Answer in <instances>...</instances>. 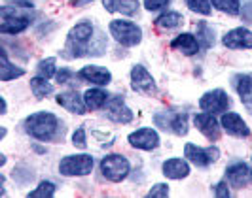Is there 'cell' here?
Masks as SVG:
<instances>
[{"label": "cell", "mask_w": 252, "mask_h": 198, "mask_svg": "<svg viewBox=\"0 0 252 198\" xmlns=\"http://www.w3.org/2000/svg\"><path fill=\"white\" fill-rule=\"evenodd\" d=\"M169 195V185H165V183H158L156 187H152V191L148 193V197H167Z\"/></svg>", "instance_id": "cell-33"}, {"label": "cell", "mask_w": 252, "mask_h": 198, "mask_svg": "<svg viewBox=\"0 0 252 198\" xmlns=\"http://www.w3.org/2000/svg\"><path fill=\"white\" fill-rule=\"evenodd\" d=\"M93 168L91 155H68L59 162V172L63 175H88Z\"/></svg>", "instance_id": "cell-6"}, {"label": "cell", "mask_w": 252, "mask_h": 198, "mask_svg": "<svg viewBox=\"0 0 252 198\" xmlns=\"http://www.w3.org/2000/svg\"><path fill=\"white\" fill-rule=\"evenodd\" d=\"M108 30H110V34H112L114 40L118 44L127 46V48L137 46L140 40H142V30L135 23H131V21L114 19V21H110V25H108Z\"/></svg>", "instance_id": "cell-3"}, {"label": "cell", "mask_w": 252, "mask_h": 198, "mask_svg": "<svg viewBox=\"0 0 252 198\" xmlns=\"http://www.w3.org/2000/svg\"><path fill=\"white\" fill-rule=\"evenodd\" d=\"M167 4H169V0H144V8H146L148 12H156V10L163 8Z\"/></svg>", "instance_id": "cell-34"}, {"label": "cell", "mask_w": 252, "mask_h": 198, "mask_svg": "<svg viewBox=\"0 0 252 198\" xmlns=\"http://www.w3.org/2000/svg\"><path fill=\"white\" fill-rule=\"evenodd\" d=\"M182 21H184V17L177 12H169V13H163L161 17H158V21H156V25L159 26V28H167V30H171V28H177L178 25H182Z\"/></svg>", "instance_id": "cell-27"}, {"label": "cell", "mask_w": 252, "mask_h": 198, "mask_svg": "<svg viewBox=\"0 0 252 198\" xmlns=\"http://www.w3.org/2000/svg\"><path fill=\"white\" fill-rule=\"evenodd\" d=\"M229 106V99L227 95L222 91V89H215V91H209L205 93L199 100V108L203 112H209V113H222L227 110Z\"/></svg>", "instance_id": "cell-9"}, {"label": "cell", "mask_w": 252, "mask_h": 198, "mask_svg": "<svg viewBox=\"0 0 252 198\" xmlns=\"http://www.w3.org/2000/svg\"><path fill=\"white\" fill-rule=\"evenodd\" d=\"M211 2H213V6H215L216 10L229 13V15H237L241 10L239 0H211Z\"/></svg>", "instance_id": "cell-28"}, {"label": "cell", "mask_w": 252, "mask_h": 198, "mask_svg": "<svg viewBox=\"0 0 252 198\" xmlns=\"http://www.w3.org/2000/svg\"><path fill=\"white\" fill-rule=\"evenodd\" d=\"M197 42L203 50H209L215 44V30L207 23H199L197 25Z\"/></svg>", "instance_id": "cell-25"}, {"label": "cell", "mask_w": 252, "mask_h": 198, "mask_svg": "<svg viewBox=\"0 0 252 198\" xmlns=\"http://www.w3.org/2000/svg\"><path fill=\"white\" fill-rule=\"evenodd\" d=\"M72 144L82 149L88 146V144H86V130H84V128H78L74 134H72Z\"/></svg>", "instance_id": "cell-32"}, {"label": "cell", "mask_w": 252, "mask_h": 198, "mask_svg": "<svg viewBox=\"0 0 252 198\" xmlns=\"http://www.w3.org/2000/svg\"><path fill=\"white\" fill-rule=\"evenodd\" d=\"M235 89L239 93L241 102L247 108V112L252 113V72L251 74H243L235 77Z\"/></svg>", "instance_id": "cell-19"}, {"label": "cell", "mask_w": 252, "mask_h": 198, "mask_svg": "<svg viewBox=\"0 0 252 198\" xmlns=\"http://www.w3.org/2000/svg\"><path fill=\"white\" fill-rule=\"evenodd\" d=\"M154 121L158 126H161L163 130H171L178 136H184L188 132V115L186 113H171V112H163V113H156Z\"/></svg>", "instance_id": "cell-7"}, {"label": "cell", "mask_w": 252, "mask_h": 198, "mask_svg": "<svg viewBox=\"0 0 252 198\" xmlns=\"http://www.w3.org/2000/svg\"><path fill=\"white\" fill-rule=\"evenodd\" d=\"M193 123L197 126V130H201L211 142L220 138V126H218V121L215 119V113H209V112L197 113L193 117Z\"/></svg>", "instance_id": "cell-14"}, {"label": "cell", "mask_w": 252, "mask_h": 198, "mask_svg": "<svg viewBox=\"0 0 252 198\" xmlns=\"http://www.w3.org/2000/svg\"><path fill=\"white\" fill-rule=\"evenodd\" d=\"M0 15H2V25H0L2 34H19L31 25V19L27 15H21L13 6H4L0 10Z\"/></svg>", "instance_id": "cell-5"}, {"label": "cell", "mask_w": 252, "mask_h": 198, "mask_svg": "<svg viewBox=\"0 0 252 198\" xmlns=\"http://www.w3.org/2000/svg\"><path fill=\"white\" fill-rule=\"evenodd\" d=\"M106 12H120L124 15H135L139 10V0H102Z\"/></svg>", "instance_id": "cell-22"}, {"label": "cell", "mask_w": 252, "mask_h": 198, "mask_svg": "<svg viewBox=\"0 0 252 198\" xmlns=\"http://www.w3.org/2000/svg\"><path fill=\"white\" fill-rule=\"evenodd\" d=\"M184 155H186V159L189 162H193L195 166H209L211 162H215L218 157H220V151L218 148H197V146H193V144H186L184 146Z\"/></svg>", "instance_id": "cell-8"}, {"label": "cell", "mask_w": 252, "mask_h": 198, "mask_svg": "<svg viewBox=\"0 0 252 198\" xmlns=\"http://www.w3.org/2000/svg\"><path fill=\"white\" fill-rule=\"evenodd\" d=\"M59 128V119L50 112H38L25 119V130L29 136L40 142H50Z\"/></svg>", "instance_id": "cell-1"}, {"label": "cell", "mask_w": 252, "mask_h": 198, "mask_svg": "<svg viewBox=\"0 0 252 198\" xmlns=\"http://www.w3.org/2000/svg\"><path fill=\"white\" fill-rule=\"evenodd\" d=\"M226 175L227 181L233 187H237V189H243V187H247L252 181V172L249 170V166L245 162H237V164L227 166Z\"/></svg>", "instance_id": "cell-15"}, {"label": "cell", "mask_w": 252, "mask_h": 198, "mask_svg": "<svg viewBox=\"0 0 252 198\" xmlns=\"http://www.w3.org/2000/svg\"><path fill=\"white\" fill-rule=\"evenodd\" d=\"M31 89H32V93H34L36 99H44L46 95L53 93V85L48 83V79L42 77V75H38V77H32V79H31Z\"/></svg>", "instance_id": "cell-26"}, {"label": "cell", "mask_w": 252, "mask_h": 198, "mask_svg": "<svg viewBox=\"0 0 252 198\" xmlns=\"http://www.w3.org/2000/svg\"><path fill=\"white\" fill-rule=\"evenodd\" d=\"M163 173L169 179H182L189 173V166L182 159H169L163 162Z\"/></svg>", "instance_id": "cell-20"}, {"label": "cell", "mask_w": 252, "mask_h": 198, "mask_svg": "<svg viewBox=\"0 0 252 198\" xmlns=\"http://www.w3.org/2000/svg\"><path fill=\"white\" fill-rule=\"evenodd\" d=\"M215 195L216 197H220V198H224V197H229V189H227V183H218L215 189Z\"/></svg>", "instance_id": "cell-36"}, {"label": "cell", "mask_w": 252, "mask_h": 198, "mask_svg": "<svg viewBox=\"0 0 252 198\" xmlns=\"http://www.w3.org/2000/svg\"><path fill=\"white\" fill-rule=\"evenodd\" d=\"M91 38H93V25L89 21H82L68 32L64 51H72L70 57H82L91 50V46H89Z\"/></svg>", "instance_id": "cell-2"}, {"label": "cell", "mask_w": 252, "mask_h": 198, "mask_svg": "<svg viewBox=\"0 0 252 198\" xmlns=\"http://www.w3.org/2000/svg\"><path fill=\"white\" fill-rule=\"evenodd\" d=\"M243 17H245L249 23H252V2H249V4L243 8Z\"/></svg>", "instance_id": "cell-37"}, {"label": "cell", "mask_w": 252, "mask_h": 198, "mask_svg": "<svg viewBox=\"0 0 252 198\" xmlns=\"http://www.w3.org/2000/svg\"><path fill=\"white\" fill-rule=\"evenodd\" d=\"M38 74L42 75V77H46V79H50L51 75L55 74V59L50 57V59L40 62L38 64Z\"/></svg>", "instance_id": "cell-31"}, {"label": "cell", "mask_w": 252, "mask_h": 198, "mask_svg": "<svg viewBox=\"0 0 252 198\" xmlns=\"http://www.w3.org/2000/svg\"><path fill=\"white\" fill-rule=\"evenodd\" d=\"M106 117L116 121V123H131L133 112L126 106L124 97H112L106 104Z\"/></svg>", "instance_id": "cell-12"}, {"label": "cell", "mask_w": 252, "mask_h": 198, "mask_svg": "<svg viewBox=\"0 0 252 198\" xmlns=\"http://www.w3.org/2000/svg\"><path fill=\"white\" fill-rule=\"evenodd\" d=\"M78 77L80 79H86V81H91L95 85H108L112 75L106 68H101V66H84L80 72H78Z\"/></svg>", "instance_id": "cell-18"}, {"label": "cell", "mask_w": 252, "mask_h": 198, "mask_svg": "<svg viewBox=\"0 0 252 198\" xmlns=\"http://www.w3.org/2000/svg\"><path fill=\"white\" fill-rule=\"evenodd\" d=\"M224 46L229 50H251L252 48V32L249 28H233L224 36Z\"/></svg>", "instance_id": "cell-13"}, {"label": "cell", "mask_w": 252, "mask_h": 198, "mask_svg": "<svg viewBox=\"0 0 252 198\" xmlns=\"http://www.w3.org/2000/svg\"><path fill=\"white\" fill-rule=\"evenodd\" d=\"M0 79L2 81H10L13 77H19V75L25 74V70L23 68H15L12 62L8 61V55H6V51H2V66H0Z\"/></svg>", "instance_id": "cell-24"}, {"label": "cell", "mask_w": 252, "mask_h": 198, "mask_svg": "<svg viewBox=\"0 0 252 198\" xmlns=\"http://www.w3.org/2000/svg\"><path fill=\"white\" fill-rule=\"evenodd\" d=\"M129 144L137 149H144V151H152L159 146V136L156 130L152 128H139L137 132L129 134Z\"/></svg>", "instance_id": "cell-11"}, {"label": "cell", "mask_w": 252, "mask_h": 198, "mask_svg": "<svg viewBox=\"0 0 252 198\" xmlns=\"http://www.w3.org/2000/svg\"><path fill=\"white\" fill-rule=\"evenodd\" d=\"M57 104L63 106L64 110H68V112L78 113V115H84V113H86V108H88V106H86V100H84V97L78 95V91L61 93V95L57 97Z\"/></svg>", "instance_id": "cell-17"}, {"label": "cell", "mask_w": 252, "mask_h": 198, "mask_svg": "<svg viewBox=\"0 0 252 198\" xmlns=\"http://www.w3.org/2000/svg\"><path fill=\"white\" fill-rule=\"evenodd\" d=\"M88 2H91V0H72L74 6H84V4H88Z\"/></svg>", "instance_id": "cell-38"}, {"label": "cell", "mask_w": 252, "mask_h": 198, "mask_svg": "<svg viewBox=\"0 0 252 198\" xmlns=\"http://www.w3.org/2000/svg\"><path fill=\"white\" fill-rule=\"evenodd\" d=\"M171 48L173 50H178V51H182L184 55H195L197 51H199V42L195 40V36L193 34H180V36H177L173 42H171Z\"/></svg>", "instance_id": "cell-21"}, {"label": "cell", "mask_w": 252, "mask_h": 198, "mask_svg": "<svg viewBox=\"0 0 252 198\" xmlns=\"http://www.w3.org/2000/svg\"><path fill=\"white\" fill-rule=\"evenodd\" d=\"M84 100H86V106L89 110H99L108 102V95L102 89H89L84 95Z\"/></svg>", "instance_id": "cell-23"}, {"label": "cell", "mask_w": 252, "mask_h": 198, "mask_svg": "<svg viewBox=\"0 0 252 198\" xmlns=\"http://www.w3.org/2000/svg\"><path fill=\"white\" fill-rule=\"evenodd\" d=\"M53 193H55V185H53L51 181H42V183H40L34 191H31V193H29V197H32V198H50V197H53Z\"/></svg>", "instance_id": "cell-29"}, {"label": "cell", "mask_w": 252, "mask_h": 198, "mask_svg": "<svg viewBox=\"0 0 252 198\" xmlns=\"http://www.w3.org/2000/svg\"><path fill=\"white\" fill-rule=\"evenodd\" d=\"M222 126H224V130L229 132V134H233V136H239V138H247L251 134V128L247 126V123L241 119L237 113H231L227 112L222 115Z\"/></svg>", "instance_id": "cell-16"}, {"label": "cell", "mask_w": 252, "mask_h": 198, "mask_svg": "<svg viewBox=\"0 0 252 198\" xmlns=\"http://www.w3.org/2000/svg\"><path fill=\"white\" fill-rule=\"evenodd\" d=\"M129 170H131L129 161L122 155H108L101 161L102 175L112 183H120L122 179H126L129 175Z\"/></svg>", "instance_id": "cell-4"}, {"label": "cell", "mask_w": 252, "mask_h": 198, "mask_svg": "<svg viewBox=\"0 0 252 198\" xmlns=\"http://www.w3.org/2000/svg\"><path fill=\"white\" fill-rule=\"evenodd\" d=\"M131 87L135 91H139V93H144V95H154L156 93V81H154V77L140 64H135L133 70H131Z\"/></svg>", "instance_id": "cell-10"}, {"label": "cell", "mask_w": 252, "mask_h": 198, "mask_svg": "<svg viewBox=\"0 0 252 198\" xmlns=\"http://www.w3.org/2000/svg\"><path fill=\"white\" fill-rule=\"evenodd\" d=\"M188 8L191 12L201 13V15H209L211 13V2L209 0H186Z\"/></svg>", "instance_id": "cell-30"}, {"label": "cell", "mask_w": 252, "mask_h": 198, "mask_svg": "<svg viewBox=\"0 0 252 198\" xmlns=\"http://www.w3.org/2000/svg\"><path fill=\"white\" fill-rule=\"evenodd\" d=\"M72 77H74V74H72L70 70H64L63 68L61 72H57V81H59V83H66V81H70Z\"/></svg>", "instance_id": "cell-35"}]
</instances>
